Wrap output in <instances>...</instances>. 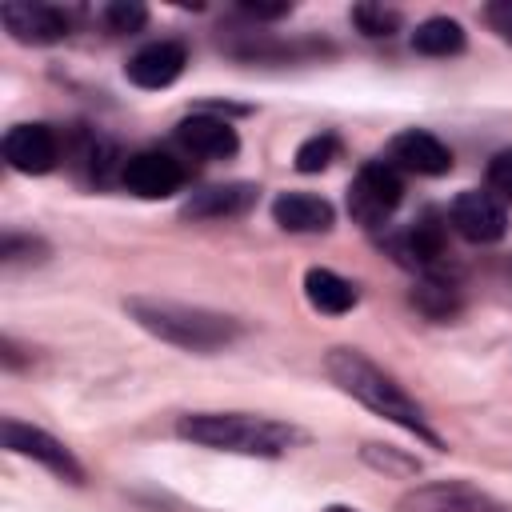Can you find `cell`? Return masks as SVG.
<instances>
[{"mask_svg": "<svg viewBox=\"0 0 512 512\" xmlns=\"http://www.w3.org/2000/svg\"><path fill=\"white\" fill-rule=\"evenodd\" d=\"M132 312V320L176 344V348H188V352H216V348H228L236 336H240V324L224 312H212V308H200V304H180V300H156V296H132L124 304Z\"/></svg>", "mask_w": 512, "mask_h": 512, "instance_id": "3957f363", "label": "cell"}, {"mask_svg": "<svg viewBox=\"0 0 512 512\" xmlns=\"http://www.w3.org/2000/svg\"><path fill=\"white\" fill-rule=\"evenodd\" d=\"M324 372H328V380H332L340 392H348L352 400H360V404L372 408L376 416H384V420L400 424L404 432H412V436L428 440L432 448H440V436L428 428L420 404H416L384 368H376L364 352H356V348H332V352L324 356Z\"/></svg>", "mask_w": 512, "mask_h": 512, "instance_id": "6da1fadb", "label": "cell"}, {"mask_svg": "<svg viewBox=\"0 0 512 512\" xmlns=\"http://www.w3.org/2000/svg\"><path fill=\"white\" fill-rule=\"evenodd\" d=\"M412 304L428 316V320H452L460 312V288L448 280V276H420L416 288H412Z\"/></svg>", "mask_w": 512, "mask_h": 512, "instance_id": "ac0fdd59", "label": "cell"}, {"mask_svg": "<svg viewBox=\"0 0 512 512\" xmlns=\"http://www.w3.org/2000/svg\"><path fill=\"white\" fill-rule=\"evenodd\" d=\"M176 140H180L188 152L204 156V160H228V156H236V148H240L236 128H232L228 120L212 116V112L184 116V120L176 124Z\"/></svg>", "mask_w": 512, "mask_h": 512, "instance_id": "8fae6325", "label": "cell"}, {"mask_svg": "<svg viewBox=\"0 0 512 512\" xmlns=\"http://www.w3.org/2000/svg\"><path fill=\"white\" fill-rule=\"evenodd\" d=\"M324 512H356V508H344V504H332V508H324Z\"/></svg>", "mask_w": 512, "mask_h": 512, "instance_id": "4316f807", "label": "cell"}, {"mask_svg": "<svg viewBox=\"0 0 512 512\" xmlns=\"http://www.w3.org/2000/svg\"><path fill=\"white\" fill-rule=\"evenodd\" d=\"M0 436H4V448H12L16 456H28V460L44 464L48 472L64 476L68 484H84V468H80V460H76L56 436H48L44 428H32V424L8 416V420L0 424Z\"/></svg>", "mask_w": 512, "mask_h": 512, "instance_id": "8992f818", "label": "cell"}, {"mask_svg": "<svg viewBox=\"0 0 512 512\" xmlns=\"http://www.w3.org/2000/svg\"><path fill=\"white\" fill-rule=\"evenodd\" d=\"M304 296H308V304L316 312L340 316V312H348L356 304V284L344 280V276H336L332 268H308L304 272Z\"/></svg>", "mask_w": 512, "mask_h": 512, "instance_id": "e0dca14e", "label": "cell"}, {"mask_svg": "<svg viewBox=\"0 0 512 512\" xmlns=\"http://www.w3.org/2000/svg\"><path fill=\"white\" fill-rule=\"evenodd\" d=\"M488 192L504 204L512 200V148H500L492 160H488Z\"/></svg>", "mask_w": 512, "mask_h": 512, "instance_id": "603a6c76", "label": "cell"}, {"mask_svg": "<svg viewBox=\"0 0 512 512\" xmlns=\"http://www.w3.org/2000/svg\"><path fill=\"white\" fill-rule=\"evenodd\" d=\"M240 8H244L252 20H280V16L292 12V4H256V0H244Z\"/></svg>", "mask_w": 512, "mask_h": 512, "instance_id": "484cf974", "label": "cell"}, {"mask_svg": "<svg viewBox=\"0 0 512 512\" xmlns=\"http://www.w3.org/2000/svg\"><path fill=\"white\" fill-rule=\"evenodd\" d=\"M452 228L472 244H496L508 232V212L492 192H460L448 208Z\"/></svg>", "mask_w": 512, "mask_h": 512, "instance_id": "ba28073f", "label": "cell"}, {"mask_svg": "<svg viewBox=\"0 0 512 512\" xmlns=\"http://www.w3.org/2000/svg\"><path fill=\"white\" fill-rule=\"evenodd\" d=\"M256 184H216V188H204L196 192L188 204H184V216L192 220H220V216H244L252 204H256Z\"/></svg>", "mask_w": 512, "mask_h": 512, "instance_id": "2e32d148", "label": "cell"}, {"mask_svg": "<svg viewBox=\"0 0 512 512\" xmlns=\"http://www.w3.org/2000/svg\"><path fill=\"white\" fill-rule=\"evenodd\" d=\"M176 436L192 440L212 452H240V456H284L296 444V428L252 416V412H188L176 420Z\"/></svg>", "mask_w": 512, "mask_h": 512, "instance_id": "7a4b0ae2", "label": "cell"}, {"mask_svg": "<svg viewBox=\"0 0 512 512\" xmlns=\"http://www.w3.org/2000/svg\"><path fill=\"white\" fill-rule=\"evenodd\" d=\"M352 20L360 24L364 36H392L400 28V12L380 8V4H356L352 8Z\"/></svg>", "mask_w": 512, "mask_h": 512, "instance_id": "44dd1931", "label": "cell"}, {"mask_svg": "<svg viewBox=\"0 0 512 512\" xmlns=\"http://www.w3.org/2000/svg\"><path fill=\"white\" fill-rule=\"evenodd\" d=\"M396 512H512V508L468 480H436L408 488L396 500Z\"/></svg>", "mask_w": 512, "mask_h": 512, "instance_id": "5b68a950", "label": "cell"}, {"mask_svg": "<svg viewBox=\"0 0 512 512\" xmlns=\"http://www.w3.org/2000/svg\"><path fill=\"white\" fill-rule=\"evenodd\" d=\"M400 196H404L400 172H396L392 164H384V160H368V164L352 176V184H348V212H352V220H360L364 228H376V224H384V220L396 212Z\"/></svg>", "mask_w": 512, "mask_h": 512, "instance_id": "277c9868", "label": "cell"}, {"mask_svg": "<svg viewBox=\"0 0 512 512\" xmlns=\"http://www.w3.org/2000/svg\"><path fill=\"white\" fill-rule=\"evenodd\" d=\"M272 220L284 232H328L332 220H336V212L316 192H280L272 200Z\"/></svg>", "mask_w": 512, "mask_h": 512, "instance_id": "9a60e30c", "label": "cell"}, {"mask_svg": "<svg viewBox=\"0 0 512 512\" xmlns=\"http://www.w3.org/2000/svg\"><path fill=\"white\" fill-rule=\"evenodd\" d=\"M144 20H148V8L136 4V0H116V4L104 8V24H108L112 32H140Z\"/></svg>", "mask_w": 512, "mask_h": 512, "instance_id": "7402d4cb", "label": "cell"}, {"mask_svg": "<svg viewBox=\"0 0 512 512\" xmlns=\"http://www.w3.org/2000/svg\"><path fill=\"white\" fill-rule=\"evenodd\" d=\"M412 48L424 56H456L464 48V28L452 16H428L412 32Z\"/></svg>", "mask_w": 512, "mask_h": 512, "instance_id": "d6986e66", "label": "cell"}, {"mask_svg": "<svg viewBox=\"0 0 512 512\" xmlns=\"http://www.w3.org/2000/svg\"><path fill=\"white\" fill-rule=\"evenodd\" d=\"M4 160L16 172L44 176L60 160V140H56V132L48 124H12L4 132Z\"/></svg>", "mask_w": 512, "mask_h": 512, "instance_id": "9c48e42d", "label": "cell"}, {"mask_svg": "<svg viewBox=\"0 0 512 512\" xmlns=\"http://www.w3.org/2000/svg\"><path fill=\"white\" fill-rule=\"evenodd\" d=\"M336 152H340V140L332 132H316L296 148V168L300 172H324L336 160Z\"/></svg>", "mask_w": 512, "mask_h": 512, "instance_id": "ffe728a7", "label": "cell"}, {"mask_svg": "<svg viewBox=\"0 0 512 512\" xmlns=\"http://www.w3.org/2000/svg\"><path fill=\"white\" fill-rule=\"evenodd\" d=\"M388 152H392V160H396L400 168H408V172H416V176H444V172L452 168V148H448L440 136L424 132V128L400 132Z\"/></svg>", "mask_w": 512, "mask_h": 512, "instance_id": "4fadbf2b", "label": "cell"}, {"mask_svg": "<svg viewBox=\"0 0 512 512\" xmlns=\"http://www.w3.org/2000/svg\"><path fill=\"white\" fill-rule=\"evenodd\" d=\"M484 16H488L492 32H496L504 44H512V0H492V4L484 8Z\"/></svg>", "mask_w": 512, "mask_h": 512, "instance_id": "d4e9b609", "label": "cell"}, {"mask_svg": "<svg viewBox=\"0 0 512 512\" xmlns=\"http://www.w3.org/2000/svg\"><path fill=\"white\" fill-rule=\"evenodd\" d=\"M184 64H188L184 44H176V40H156V44H144V48L124 64V72H128V80H132L136 88H168V84L184 72Z\"/></svg>", "mask_w": 512, "mask_h": 512, "instance_id": "7c38bea8", "label": "cell"}, {"mask_svg": "<svg viewBox=\"0 0 512 512\" xmlns=\"http://www.w3.org/2000/svg\"><path fill=\"white\" fill-rule=\"evenodd\" d=\"M44 244L36 236H4L0 244V260L4 264H20V260H44Z\"/></svg>", "mask_w": 512, "mask_h": 512, "instance_id": "cb8c5ba5", "label": "cell"}, {"mask_svg": "<svg viewBox=\"0 0 512 512\" xmlns=\"http://www.w3.org/2000/svg\"><path fill=\"white\" fill-rule=\"evenodd\" d=\"M0 20L20 44H56L68 36V16L40 0H8L0 8Z\"/></svg>", "mask_w": 512, "mask_h": 512, "instance_id": "30bf717a", "label": "cell"}, {"mask_svg": "<svg viewBox=\"0 0 512 512\" xmlns=\"http://www.w3.org/2000/svg\"><path fill=\"white\" fill-rule=\"evenodd\" d=\"M444 244H448V224L436 216V212H424L412 228H404L392 248H396V260L408 264V268H428L444 256Z\"/></svg>", "mask_w": 512, "mask_h": 512, "instance_id": "5bb4252c", "label": "cell"}, {"mask_svg": "<svg viewBox=\"0 0 512 512\" xmlns=\"http://www.w3.org/2000/svg\"><path fill=\"white\" fill-rule=\"evenodd\" d=\"M120 180L128 192L144 196V200H160V196H172L184 188L188 172L176 156L160 152V148H144V152H132L120 168Z\"/></svg>", "mask_w": 512, "mask_h": 512, "instance_id": "52a82bcc", "label": "cell"}]
</instances>
